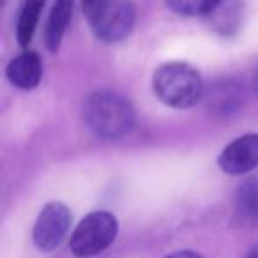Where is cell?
I'll list each match as a JSON object with an SVG mask.
<instances>
[{
    "mask_svg": "<svg viewBox=\"0 0 258 258\" xmlns=\"http://www.w3.org/2000/svg\"><path fill=\"white\" fill-rule=\"evenodd\" d=\"M223 172L242 175L258 166V135H244L223 149L218 159Z\"/></svg>",
    "mask_w": 258,
    "mask_h": 258,
    "instance_id": "8992f818",
    "label": "cell"
},
{
    "mask_svg": "<svg viewBox=\"0 0 258 258\" xmlns=\"http://www.w3.org/2000/svg\"><path fill=\"white\" fill-rule=\"evenodd\" d=\"M44 2L46 0H25L23 2V8L20 11L18 18V29H16V36H18V41L22 46H27L32 41L41 11L44 8Z\"/></svg>",
    "mask_w": 258,
    "mask_h": 258,
    "instance_id": "7c38bea8",
    "label": "cell"
},
{
    "mask_svg": "<svg viewBox=\"0 0 258 258\" xmlns=\"http://www.w3.org/2000/svg\"><path fill=\"white\" fill-rule=\"evenodd\" d=\"M235 219L240 226L258 225V179H247L237 187Z\"/></svg>",
    "mask_w": 258,
    "mask_h": 258,
    "instance_id": "9c48e42d",
    "label": "cell"
},
{
    "mask_svg": "<svg viewBox=\"0 0 258 258\" xmlns=\"http://www.w3.org/2000/svg\"><path fill=\"white\" fill-rule=\"evenodd\" d=\"M158 99L172 108H191L204 97V83L193 66L186 62L163 64L152 78Z\"/></svg>",
    "mask_w": 258,
    "mask_h": 258,
    "instance_id": "7a4b0ae2",
    "label": "cell"
},
{
    "mask_svg": "<svg viewBox=\"0 0 258 258\" xmlns=\"http://www.w3.org/2000/svg\"><path fill=\"white\" fill-rule=\"evenodd\" d=\"M205 99H207V106L214 113H233L242 101V90L232 80H223L214 83Z\"/></svg>",
    "mask_w": 258,
    "mask_h": 258,
    "instance_id": "30bf717a",
    "label": "cell"
},
{
    "mask_svg": "<svg viewBox=\"0 0 258 258\" xmlns=\"http://www.w3.org/2000/svg\"><path fill=\"white\" fill-rule=\"evenodd\" d=\"M212 29L223 36L233 34L240 25L242 18V0H219L218 6L207 16Z\"/></svg>",
    "mask_w": 258,
    "mask_h": 258,
    "instance_id": "8fae6325",
    "label": "cell"
},
{
    "mask_svg": "<svg viewBox=\"0 0 258 258\" xmlns=\"http://www.w3.org/2000/svg\"><path fill=\"white\" fill-rule=\"evenodd\" d=\"M8 80L15 87L23 90H30L39 85L43 76V64L36 51H25L9 62L6 69Z\"/></svg>",
    "mask_w": 258,
    "mask_h": 258,
    "instance_id": "52a82bcc",
    "label": "cell"
},
{
    "mask_svg": "<svg viewBox=\"0 0 258 258\" xmlns=\"http://www.w3.org/2000/svg\"><path fill=\"white\" fill-rule=\"evenodd\" d=\"M73 6H75V0H55L51 8L46 29H44V44L51 53H55L60 46V41L73 16Z\"/></svg>",
    "mask_w": 258,
    "mask_h": 258,
    "instance_id": "ba28073f",
    "label": "cell"
},
{
    "mask_svg": "<svg viewBox=\"0 0 258 258\" xmlns=\"http://www.w3.org/2000/svg\"><path fill=\"white\" fill-rule=\"evenodd\" d=\"M71 212L60 202H51L41 211L34 226V242L39 249L53 251L69 232Z\"/></svg>",
    "mask_w": 258,
    "mask_h": 258,
    "instance_id": "5b68a950",
    "label": "cell"
},
{
    "mask_svg": "<svg viewBox=\"0 0 258 258\" xmlns=\"http://www.w3.org/2000/svg\"><path fill=\"white\" fill-rule=\"evenodd\" d=\"M118 223L110 212L97 211L80 221L71 235V249L76 256H94L104 251L115 240Z\"/></svg>",
    "mask_w": 258,
    "mask_h": 258,
    "instance_id": "3957f363",
    "label": "cell"
},
{
    "mask_svg": "<svg viewBox=\"0 0 258 258\" xmlns=\"http://www.w3.org/2000/svg\"><path fill=\"white\" fill-rule=\"evenodd\" d=\"M253 83H254V89H256V92H258V68H256V71H254V78H253Z\"/></svg>",
    "mask_w": 258,
    "mask_h": 258,
    "instance_id": "e0dca14e",
    "label": "cell"
},
{
    "mask_svg": "<svg viewBox=\"0 0 258 258\" xmlns=\"http://www.w3.org/2000/svg\"><path fill=\"white\" fill-rule=\"evenodd\" d=\"M244 258H258V244L254 247H251V249L247 251V254Z\"/></svg>",
    "mask_w": 258,
    "mask_h": 258,
    "instance_id": "2e32d148",
    "label": "cell"
},
{
    "mask_svg": "<svg viewBox=\"0 0 258 258\" xmlns=\"http://www.w3.org/2000/svg\"><path fill=\"white\" fill-rule=\"evenodd\" d=\"M137 11L129 0H106L90 16L89 23L94 36L103 43H118L131 34Z\"/></svg>",
    "mask_w": 258,
    "mask_h": 258,
    "instance_id": "277c9868",
    "label": "cell"
},
{
    "mask_svg": "<svg viewBox=\"0 0 258 258\" xmlns=\"http://www.w3.org/2000/svg\"><path fill=\"white\" fill-rule=\"evenodd\" d=\"M166 258H202V256L197 253H193V251H179V253H173Z\"/></svg>",
    "mask_w": 258,
    "mask_h": 258,
    "instance_id": "9a60e30c",
    "label": "cell"
},
{
    "mask_svg": "<svg viewBox=\"0 0 258 258\" xmlns=\"http://www.w3.org/2000/svg\"><path fill=\"white\" fill-rule=\"evenodd\" d=\"M106 0H82V9H83V15L85 18L89 20L90 16L96 15V11L104 4Z\"/></svg>",
    "mask_w": 258,
    "mask_h": 258,
    "instance_id": "5bb4252c",
    "label": "cell"
},
{
    "mask_svg": "<svg viewBox=\"0 0 258 258\" xmlns=\"http://www.w3.org/2000/svg\"><path fill=\"white\" fill-rule=\"evenodd\" d=\"M219 0H166L168 8L180 16H209Z\"/></svg>",
    "mask_w": 258,
    "mask_h": 258,
    "instance_id": "4fadbf2b",
    "label": "cell"
},
{
    "mask_svg": "<svg viewBox=\"0 0 258 258\" xmlns=\"http://www.w3.org/2000/svg\"><path fill=\"white\" fill-rule=\"evenodd\" d=\"M83 117L96 137L118 140L133 129L135 108L113 90H97L87 97Z\"/></svg>",
    "mask_w": 258,
    "mask_h": 258,
    "instance_id": "6da1fadb",
    "label": "cell"
}]
</instances>
